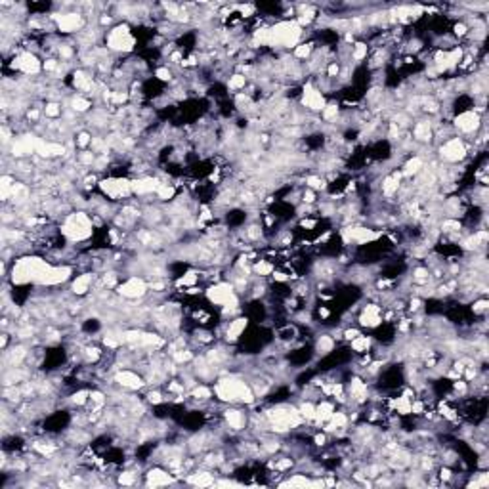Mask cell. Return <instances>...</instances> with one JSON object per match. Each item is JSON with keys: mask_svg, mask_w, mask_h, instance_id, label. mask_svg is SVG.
Instances as JSON below:
<instances>
[{"mask_svg": "<svg viewBox=\"0 0 489 489\" xmlns=\"http://www.w3.org/2000/svg\"><path fill=\"white\" fill-rule=\"evenodd\" d=\"M488 308H489V302L486 297L474 298L472 306H470V310H472L474 315H486V313H488Z\"/></svg>", "mask_w": 489, "mask_h": 489, "instance_id": "cell-23", "label": "cell"}, {"mask_svg": "<svg viewBox=\"0 0 489 489\" xmlns=\"http://www.w3.org/2000/svg\"><path fill=\"white\" fill-rule=\"evenodd\" d=\"M176 481H178V478L168 470L167 466L153 465L145 468L144 486H149V488H160V486H172V483H176Z\"/></svg>", "mask_w": 489, "mask_h": 489, "instance_id": "cell-14", "label": "cell"}, {"mask_svg": "<svg viewBox=\"0 0 489 489\" xmlns=\"http://www.w3.org/2000/svg\"><path fill=\"white\" fill-rule=\"evenodd\" d=\"M60 231L69 243H84L94 235V216L86 210H73L63 216Z\"/></svg>", "mask_w": 489, "mask_h": 489, "instance_id": "cell-2", "label": "cell"}, {"mask_svg": "<svg viewBox=\"0 0 489 489\" xmlns=\"http://www.w3.org/2000/svg\"><path fill=\"white\" fill-rule=\"evenodd\" d=\"M50 17L56 23V31L61 33V35L83 33L88 27V23H90V19L83 12H78V10H71V12H63L61 10V14H50Z\"/></svg>", "mask_w": 489, "mask_h": 489, "instance_id": "cell-7", "label": "cell"}, {"mask_svg": "<svg viewBox=\"0 0 489 489\" xmlns=\"http://www.w3.org/2000/svg\"><path fill=\"white\" fill-rule=\"evenodd\" d=\"M213 390L214 399H218L220 404L247 405V407H251V405L258 401L256 396H254V392H252L251 384L233 373H226L220 379H216Z\"/></svg>", "mask_w": 489, "mask_h": 489, "instance_id": "cell-1", "label": "cell"}, {"mask_svg": "<svg viewBox=\"0 0 489 489\" xmlns=\"http://www.w3.org/2000/svg\"><path fill=\"white\" fill-rule=\"evenodd\" d=\"M106 48L113 53H130L134 52L138 44V38L132 33L129 23H117L113 29H109L103 37Z\"/></svg>", "mask_w": 489, "mask_h": 489, "instance_id": "cell-3", "label": "cell"}, {"mask_svg": "<svg viewBox=\"0 0 489 489\" xmlns=\"http://www.w3.org/2000/svg\"><path fill=\"white\" fill-rule=\"evenodd\" d=\"M451 124H453L457 136H461L463 140H468V138H474L480 132L481 126L486 124V119L476 109H466L463 113L455 115Z\"/></svg>", "mask_w": 489, "mask_h": 489, "instance_id": "cell-6", "label": "cell"}, {"mask_svg": "<svg viewBox=\"0 0 489 489\" xmlns=\"http://www.w3.org/2000/svg\"><path fill=\"white\" fill-rule=\"evenodd\" d=\"M222 420L231 434H239L249 426V413L239 409V405H228L222 409Z\"/></svg>", "mask_w": 489, "mask_h": 489, "instance_id": "cell-12", "label": "cell"}, {"mask_svg": "<svg viewBox=\"0 0 489 489\" xmlns=\"http://www.w3.org/2000/svg\"><path fill=\"white\" fill-rule=\"evenodd\" d=\"M249 317L247 315H237L233 320L226 321L224 325V340L228 344H237L249 329Z\"/></svg>", "mask_w": 489, "mask_h": 489, "instance_id": "cell-16", "label": "cell"}, {"mask_svg": "<svg viewBox=\"0 0 489 489\" xmlns=\"http://www.w3.org/2000/svg\"><path fill=\"white\" fill-rule=\"evenodd\" d=\"M298 101H300V107H304L306 111L312 115H320L325 109V106H327L325 94L313 84V81H308V83L302 84Z\"/></svg>", "mask_w": 489, "mask_h": 489, "instance_id": "cell-9", "label": "cell"}, {"mask_svg": "<svg viewBox=\"0 0 489 489\" xmlns=\"http://www.w3.org/2000/svg\"><path fill=\"white\" fill-rule=\"evenodd\" d=\"M384 306L376 304V302H369L361 308V312L358 315L359 327L365 329H379L384 325Z\"/></svg>", "mask_w": 489, "mask_h": 489, "instance_id": "cell-15", "label": "cell"}, {"mask_svg": "<svg viewBox=\"0 0 489 489\" xmlns=\"http://www.w3.org/2000/svg\"><path fill=\"white\" fill-rule=\"evenodd\" d=\"M130 180H132V195L134 197H153L159 191L160 185L167 182V180L153 174L134 176Z\"/></svg>", "mask_w": 489, "mask_h": 489, "instance_id": "cell-13", "label": "cell"}, {"mask_svg": "<svg viewBox=\"0 0 489 489\" xmlns=\"http://www.w3.org/2000/svg\"><path fill=\"white\" fill-rule=\"evenodd\" d=\"M369 53H371V46H369V42H365V40H356V42L351 44L350 60H354L356 63H361V61L369 58Z\"/></svg>", "mask_w": 489, "mask_h": 489, "instance_id": "cell-22", "label": "cell"}, {"mask_svg": "<svg viewBox=\"0 0 489 489\" xmlns=\"http://www.w3.org/2000/svg\"><path fill=\"white\" fill-rule=\"evenodd\" d=\"M115 290L119 297L126 298V300H142L147 297L149 285H147V279L142 275H126Z\"/></svg>", "mask_w": 489, "mask_h": 489, "instance_id": "cell-10", "label": "cell"}, {"mask_svg": "<svg viewBox=\"0 0 489 489\" xmlns=\"http://www.w3.org/2000/svg\"><path fill=\"white\" fill-rule=\"evenodd\" d=\"M335 346H336L335 336L331 335V333H323V335H320L317 338H315V342H313V351H315L317 356H321V358H325V356H331V354L335 351Z\"/></svg>", "mask_w": 489, "mask_h": 489, "instance_id": "cell-19", "label": "cell"}, {"mask_svg": "<svg viewBox=\"0 0 489 489\" xmlns=\"http://www.w3.org/2000/svg\"><path fill=\"white\" fill-rule=\"evenodd\" d=\"M99 193L113 203H121V201H129L132 199V180L129 176H107L101 178L98 183Z\"/></svg>", "mask_w": 489, "mask_h": 489, "instance_id": "cell-5", "label": "cell"}, {"mask_svg": "<svg viewBox=\"0 0 489 489\" xmlns=\"http://www.w3.org/2000/svg\"><path fill=\"white\" fill-rule=\"evenodd\" d=\"M249 86V76L243 75V73H231L229 78L226 81V90L231 92V94H239V92H244V88Z\"/></svg>", "mask_w": 489, "mask_h": 489, "instance_id": "cell-21", "label": "cell"}, {"mask_svg": "<svg viewBox=\"0 0 489 489\" xmlns=\"http://www.w3.org/2000/svg\"><path fill=\"white\" fill-rule=\"evenodd\" d=\"M373 342L374 338L369 335H361L356 336L354 340H350V350H354V354H358V356H363V354H367V351H371V348H373Z\"/></svg>", "mask_w": 489, "mask_h": 489, "instance_id": "cell-20", "label": "cell"}, {"mask_svg": "<svg viewBox=\"0 0 489 489\" xmlns=\"http://www.w3.org/2000/svg\"><path fill=\"white\" fill-rule=\"evenodd\" d=\"M436 151H438V159L442 160L443 165L455 167V165H461L470 157V144L461 136H453L438 145Z\"/></svg>", "mask_w": 489, "mask_h": 489, "instance_id": "cell-4", "label": "cell"}, {"mask_svg": "<svg viewBox=\"0 0 489 489\" xmlns=\"http://www.w3.org/2000/svg\"><path fill=\"white\" fill-rule=\"evenodd\" d=\"M6 69H12L23 76H38L42 73V60L38 58V53L19 50L12 61H6Z\"/></svg>", "mask_w": 489, "mask_h": 489, "instance_id": "cell-8", "label": "cell"}, {"mask_svg": "<svg viewBox=\"0 0 489 489\" xmlns=\"http://www.w3.org/2000/svg\"><path fill=\"white\" fill-rule=\"evenodd\" d=\"M96 285V275L94 272H84V274L76 275L71 279V295H75L76 298H84Z\"/></svg>", "mask_w": 489, "mask_h": 489, "instance_id": "cell-17", "label": "cell"}, {"mask_svg": "<svg viewBox=\"0 0 489 489\" xmlns=\"http://www.w3.org/2000/svg\"><path fill=\"white\" fill-rule=\"evenodd\" d=\"M111 382L115 386L129 390V392H140L142 388H145L144 374L130 369V367H117L111 374Z\"/></svg>", "mask_w": 489, "mask_h": 489, "instance_id": "cell-11", "label": "cell"}, {"mask_svg": "<svg viewBox=\"0 0 489 489\" xmlns=\"http://www.w3.org/2000/svg\"><path fill=\"white\" fill-rule=\"evenodd\" d=\"M424 167H426V159H424L422 155H411V157H407V160L401 165L399 172H401V176L407 178V180H413V178H417V176L422 172V168Z\"/></svg>", "mask_w": 489, "mask_h": 489, "instance_id": "cell-18", "label": "cell"}]
</instances>
